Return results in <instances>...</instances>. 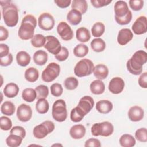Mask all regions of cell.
<instances>
[{
	"mask_svg": "<svg viewBox=\"0 0 147 147\" xmlns=\"http://www.w3.org/2000/svg\"><path fill=\"white\" fill-rule=\"evenodd\" d=\"M135 138L140 142H146L147 141V130L145 127L137 129L135 132Z\"/></svg>",
	"mask_w": 147,
	"mask_h": 147,
	"instance_id": "42",
	"label": "cell"
},
{
	"mask_svg": "<svg viewBox=\"0 0 147 147\" xmlns=\"http://www.w3.org/2000/svg\"><path fill=\"white\" fill-rule=\"evenodd\" d=\"M60 72V65L54 62L51 63L42 71L41 74L42 80L45 82H51L59 75Z\"/></svg>",
	"mask_w": 147,
	"mask_h": 147,
	"instance_id": "8",
	"label": "cell"
},
{
	"mask_svg": "<svg viewBox=\"0 0 147 147\" xmlns=\"http://www.w3.org/2000/svg\"><path fill=\"white\" fill-rule=\"evenodd\" d=\"M113 107V103L108 100H101L96 104V110L102 114H107L110 113Z\"/></svg>",
	"mask_w": 147,
	"mask_h": 147,
	"instance_id": "21",
	"label": "cell"
},
{
	"mask_svg": "<svg viewBox=\"0 0 147 147\" xmlns=\"http://www.w3.org/2000/svg\"><path fill=\"white\" fill-rule=\"evenodd\" d=\"M112 2L111 0H91L92 5L96 8H100L108 5Z\"/></svg>",
	"mask_w": 147,
	"mask_h": 147,
	"instance_id": "49",
	"label": "cell"
},
{
	"mask_svg": "<svg viewBox=\"0 0 147 147\" xmlns=\"http://www.w3.org/2000/svg\"><path fill=\"white\" fill-rule=\"evenodd\" d=\"M18 92L19 87L14 83H9L7 84L3 89V94L5 96L9 98L16 96L18 94Z\"/></svg>",
	"mask_w": 147,
	"mask_h": 147,
	"instance_id": "22",
	"label": "cell"
},
{
	"mask_svg": "<svg viewBox=\"0 0 147 147\" xmlns=\"http://www.w3.org/2000/svg\"><path fill=\"white\" fill-rule=\"evenodd\" d=\"M13 56L11 53H9L7 56L0 58V64L1 66L6 67L10 65L13 62Z\"/></svg>",
	"mask_w": 147,
	"mask_h": 147,
	"instance_id": "50",
	"label": "cell"
},
{
	"mask_svg": "<svg viewBox=\"0 0 147 147\" xmlns=\"http://www.w3.org/2000/svg\"><path fill=\"white\" fill-rule=\"evenodd\" d=\"M147 61V53L142 50L136 51L127 60L126 67L130 73L138 75L142 72V66Z\"/></svg>",
	"mask_w": 147,
	"mask_h": 147,
	"instance_id": "1",
	"label": "cell"
},
{
	"mask_svg": "<svg viewBox=\"0 0 147 147\" xmlns=\"http://www.w3.org/2000/svg\"><path fill=\"white\" fill-rule=\"evenodd\" d=\"M65 88L69 90H73L77 88L79 84V82L76 78L73 76H70L65 79L64 82Z\"/></svg>",
	"mask_w": 147,
	"mask_h": 147,
	"instance_id": "41",
	"label": "cell"
},
{
	"mask_svg": "<svg viewBox=\"0 0 147 147\" xmlns=\"http://www.w3.org/2000/svg\"><path fill=\"white\" fill-rule=\"evenodd\" d=\"M17 118L19 121L26 122L29 121L32 116V110L29 105L22 103L18 106L16 113Z\"/></svg>",
	"mask_w": 147,
	"mask_h": 147,
	"instance_id": "12",
	"label": "cell"
},
{
	"mask_svg": "<svg viewBox=\"0 0 147 147\" xmlns=\"http://www.w3.org/2000/svg\"><path fill=\"white\" fill-rule=\"evenodd\" d=\"M129 3L130 8L134 11H139L144 6V1L142 0H130Z\"/></svg>",
	"mask_w": 147,
	"mask_h": 147,
	"instance_id": "47",
	"label": "cell"
},
{
	"mask_svg": "<svg viewBox=\"0 0 147 147\" xmlns=\"http://www.w3.org/2000/svg\"><path fill=\"white\" fill-rule=\"evenodd\" d=\"M55 129V125L51 121H45L41 124L36 126L33 130L34 137L37 139H42Z\"/></svg>",
	"mask_w": 147,
	"mask_h": 147,
	"instance_id": "7",
	"label": "cell"
},
{
	"mask_svg": "<svg viewBox=\"0 0 147 147\" xmlns=\"http://www.w3.org/2000/svg\"><path fill=\"white\" fill-rule=\"evenodd\" d=\"M54 2L59 7L64 9L68 7L70 5L71 3V0H55L54 1Z\"/></svg>",
	"mask_w": 147,
	"mask_h": 147,
	"instance_id": "54",
	"label": "cell"
},
{
	"mask_svg": "<svg viewBox=\"0 0 147 147\" xmlns=\"http://www.w3.org/2000/svg\"><path fill=\"white\" fill-rule=\"evenodd\" d=\"M82 14L75 9L71 10L67 14V20L72 25H78L82 21Z\"/></svg>",
	"mask_w": 147,
	"mask_h": 147,
	"instance_id": "23",
	"label": "cell"
},
{
	"mask_svg": "<svg viewBox=\"0 0 147 147\" xmlns=\"http://www.w3.org/2000/svg\"><path fill=\"white\" fill-rule=\"evenodd\" d=\"M85 147L94 146V147H100L101 146V143L98 139L96 138H89L86 141L84 144Z\"/></svg>",
	"mask_w": 147,
	"mask_h": 147,
	"instance_id": "51",
	"label": "cell"
},
{
	"mask_svg": "<svg viewBox=\"0 0 147 147\" xmlns=\"http://www.w3.org/2000/svg\"><path fill=\"white\" fill-rule=\"evenodd\" d=\"M36 111L41 114H45L49 110V103L45 99H40L36 104Z\"/></svg>",
	"mask_w": 147,
	"mask_h": 147,
	"instance_id": "38",
	"label": "cell"
},
{
	"mask_svg": "<svg viewBox=\"0 0 147 147\" xmlns=\"http://www.w3.org/2000/svg\"><path fill=\"white\" fill-rule=\"evenodd\" d=\"M69 134L74 139H81L86 134V128L81 124L74 125L70 129Z\"/></svg>",
	"mask_w": 147,
	"mask_h": 147,
	"instance_id": "19",
	"label": "cell"
},
{
	"mask_svg": "<svg viewBox=\"0 0 147 147\" xmlns=\"http://www.w3.org/2000/svg\"><path fill=\"white\" fill-rule=\"evenodd\" d=\"M138 84L140 87L144 88H147V72L142 73L138 78Z\"/></svg>",
	"mask_w": 147,
	"mask_h": 147,
	"instance_id": "52",
	"label": "cell"
},
{
	"mask_svg": "<svg viewBox=\"0 0 147 147\" xmlns=\"http://www.w3.org/2000/svg\"><path fill=\"white\" fill-rule=\"evenodd\" d=\"M37 25L36 17L31 14L25 16L21 22L18 29V37L23 40L32 39L34 36V29Z\"/></svg>",
	"mask_w": 147,
	"mask_h": 147,
	"instance_id": "2",
	"label": "cell"
},
{
	"mask_svg": "<svg viewBox=\"0 0 147 147\" xmlns=\"http://www.w3.org/2000/svg\"><path fill=\"white\" fill-rule=\"evenodd\" d=\"M35 91L36 92L37 99H45L49 94V90L47 86L45 85H39L35 88Z\"/></svg>",
	"mask_w": 147,
	"mask_h": 147,
	"instance_id": "40",
	"label": "cell"
},
{
	"mask_svg": "<svg viewBox=\"0 0 147 147\" xmlns=\"http://www.w3.org/2000/svg\"><path fill=\"white\" fill-rule=\"evenodd\" d=\"M31 60L30 55L24 51L18 52L16 55V61L17 64L21 67H26L28 65Z\"/></svg>",
	"mask_w": 147,
	"mask_h": 147,
	"instance_id": "26",
	"label": "cell"
},
{
	"mask_svg": "<svg viewBox=\"0 0 147 147\" xmlns=\"http://www.w3.org/2000/svg\"><path fill=\"white\" fill-rule=\"evenodd\" d=\"M50 90H51V94L53 96H56V97H58V96H60V95H61V94H63V89L61 84L57 83L52 84L51 86Z\"/></svg>",
	"mask_w": 147,
	"mask_h": 147,
	"instance_id": "44",
	"label": "cell"
},
{
	"mask_svg": "<svg viewBox=\"0 0 147 147\" xmlns=\"http://www.w3.org/2000/svg\"><path fill=\"white\" fill-rule=\"evenodd\" d=\"M144 116V110L138 106L131 107L128 111V117L130 121L138 122L142 120Z\"/></svg>",
	"mask_w": 147,
	"mask_h": 147,
	"instance_id": "17",
	"label": "cell"
},
{
	"mask_svg": "<svg viewBox=\"0 0 147 147\" xmlns=\"http://www.w3.org/2000/svg\"><path fill=\"white\" fill-rule=\"evenodd\" d=\"M69 56V52L68 49L65 47H62L60 51L58 54L55 55V58L59 61H63L67 60Z\"/></svg>",
	"mask_w": 147,
	"mask_h": 147,
	"instance_id": "46",
	"label": "cell"
},
{
	"mask_svg": "<svg viewBox=\"0 0 147 147\" xmlns=\"http://www.w3.org/2000/svg\"><path fill=\"white\" fill-rule=\"evenodd\" d=\"M133 37V34L130 29L123 28L121 29L118 34L117 41L121 45H125L129 42Z\"/></svg>",
	"mask_w": 147,
	"mask_h": 147,
	"instance_id": "16",
	"label": "cell"
},
{
	"mask_svg": "<svg viewBox=\"0 0 147 147\" xmlns=\"http://www.w3.org/2000/svg\"><path fill=\"white\" fill-rule=\"evenodd\" d=\"M124 80L120 77H114L112 78L109 84V90L113 94H120L124 89Z\"/></svg>",
	"mask_w": 147,
	"mask_h": 147,
	"instance_id": "14",
	"label": "cell"
},
{
	"mask_svg": "<svg viewBox=\"0 0 147 147\" xmlns=\"http://www.w3.org/2000/svg\"><path fill=\"white\" fill-rule=\"evenodd\" d=\"M36 92L33 88H27L22 91V98L25 101L27 102H33L36 99Z\"/></svg>",
	"mask_w": 147,
	"mask_h": 147,
	"instance_id": "34",
	"label": "cell"
},
{
	"mask_svg": "<svg viewBox=\"0 0 147 147\" xmlns=\"http://www.w3.org/2000/svg\"><path fill=\"white\" fill-rule=\"evenodd\" d=\"M46 41V38L44 36L41 34H35L31 39L30 42L32 46L36 48H40L44 46Z\"/></svg>",
	"mask_w": 147,
	"mask_h": 147,
	"instance_id": "39",
	"label": "cell"
},
{
	"mask_svg": "<svg viewBox=\"0 0 147 147\" xmlns=\"http://www.w3.org/2000/svg\"><path fill=\"white\" fill-rule=\"evenodd\" d=\"M94 68L93 62L88 59H83L78 61L74 68V74L81 78L88 76L92 74Z\"/></svg>",
	"mask_w": 147,
	"mask_h": 147,
	"instance_id": "4",
	"label": "cell"
},
{
	"mask_svg": "<svg viewBox=\"0 0 147 147\" xmlns=\"http://www.w3.org/2000/svg\"><path fill=\"white\" fill-rule=\"evenodd\" d=\"M76 38L80 42H86L91 38L90 32L86 28L80 27L76 31Z\"/></svg>",
	"mask_w": 147,
	"mask_h": 147,
	"instance_id": "25",
	"label": "cell"
},
{
	"mask_svg": "<svg viewBox=\"0 0 147 147\" xmlns=\"http://www.w3.org/2000/svg\"><path fill=\"white\" fill-rule=\"evenodd\" d=\"M105 30V25L101 22H97L93 25L91 28L92 35L95 37H100L104 33Z\"/></svg>",
	"mask_w": 147,
	"mask_h": 147,
	"instance_id": "36",
	"label": "cell"
},
{
	"mask_svg": "<svg viewBox=\"0 0 147 147\" xmlns=\"http://www.w3.org/2000/svg\"><path fill=\"white\" fill-rule=\"evenodd\" d=\"M15 110V105L10 101H5L1 106V113L6 115H12L14 113Z\"/></svg>",
	"mask_w": 147,
	"mask_h": 147,
	"instance_id": "31",
	"label": "cell"
},
{
	"mask_svg": "<svg viewBox=\"0 0 147 147\" xmlns=\"http://www.w3.org/2000/svg\"><path fill=\"white\" fill-rule=\"evenodd\" d=\"M94 106V99L90 96H84L80 99L77 106L86 115L91 110Z\"/></svg>",
	"mask_w": 147,
	"mask_h": 147,
	"instance_id": "15",
	"label": "cell"
},
{
	"mask_svg": "<svg viewBox=\"0 0 147 147\" xmlns=\"http://www.w3.org/2000/svg\"><path fill=\"white\" fill-rule=\"evenodd\" d=\"M33 59L37 65H43L48 60V54L43 50H38L34 53Z\"/></svg>",
	"mask_w": 147,
	"mask_h": 147,
	"instance_id": "27",
	"label": "cell"
},
{
	"mask_svg": "<svg viewBox=\"0 0 147 147\" xmlns=\"http://www.w3.org/2000/svg\"><path fill=\"white\" fill-rule=\"evenodd\" d=\"M91 49L96 52H100L105 50L106 48V43L104 40L100 38H96L91 42Z\"/></svg>",
	"mask_w": 147,
	"mask_h": 147,
	"instance_id": "33",
	"label": "cell"
},
{
	"mask_svg": "<svg viewBox=\"0 0 147 147\" xmlns=\"http://www.w3.org/2000/svg\"><path fill=\"white\" fill-rule=\"evenodd\" d=\"M24 76L28 82L33 83L38 79L39 76V72L36 68L30 67L26 69Z\"/></svg>",
	"mask_w": 147,
	"mask_h": 147,
	"instance_id": "30",
	"label": "cell"
},
{
	"mask_svg": "<svg viewBox=\"0 0 147 147\" xmlns=\"http://www.w3.org/2000/svg\"><path fill=\"white\" fill-rule=\"evenodd\" d=\"M72 9L79 11L82 14H84L87 10L88 5L85 0H74L72 2Z\"/></svg>",
	"mask_w": 147,
	"mask_h": 147,
	"instance_id": "29",
	"label": "cell"
},
{
	"mask_svg": "<svg viewBox=\"0 0 147 147\" xmlns=\"http://www.w3.org/2000/svg\"><path fill=\"white\" fill-rule=\"evenodd\" d=\"M119 144L123 147H132L136 144V140L133 136L129 134L122 135L119 138Z\"/></svg>",
	"mask_w": 147,
	"mask_h": 147,
	"instance_id": "28",
	"label": "cell"
},
{
	"mask_svg": "<svg viewBox=\"0 0 147 147\" xmlns=\"http://www.w3.org/2000/svg\"><path fill=\"white\" fill-rule=\"evenodd\" d=\"M115 17L122 18L126 16L130 10L128 7V5L125 1H118L115 3L114 6Z\"/></svg>",
	"mask_w": 147,
	"mask_h": 147,
	"instance_id": "18",
	"label": "cell"
},
{
	"mask_svg": "<svg viewBox=\"0 0 147 147\" xmlns=\"http://www.w3.org/2000/svg\"><path fill=\"white\" fill-rule=\"evenodd\" d=\"M85 115L84 113L76 106L72 109L70 114V118L74 122H79L83 119Z\"/></svg>",
	"mask_w": 147,
	"mask_h": 147,
	"instance_id": "35",
	"label": "cell"
},
{
	"mask_svg": "<svg viewBox=\"0 0 147 147\" xmlns=\"http://www.w3.org/2000/svg\"><path fill=\"white\" fill-rule=\"evenodd\" d=\"M9 36V32L6 28L3 26H0V41L6 40Z\"/></svg>",
	"mask_w": 147,
	"mask_h": 147,
	"instance_id": "55",
	"label": "cell"
},
{
	"mask_svg": "<svg viewBox=\"0 0 147 147\" xmlns=\"http://www.w3.org/2000/svg\"><path fill=\"white\" fill-rule=\"evenodd\" d=\"M23 138L20 136L14 134H10L6 139V142L9 147H17L22 143Z\"/></svg>",
	"mask_w": 147,
	"mask_h": 147,
	"instance_id": "32",
	"label": "cell"
},
{
	"mask_svg": "<svg viewBox=\"0 0 147 147\" xmlns=\"http://www.w3.org/2000/svg\"><path fill=\"white\" fill-rule=\"evenodd\" d=\"M132 30L137 35L144 34L147 31V20L144 16L138 17L132 25Z\"/></svg>",
	"mask_w": 147,
	"mask_h": 147,
	"instance_id": "13",
	"label": "cell"
},
{
	"mask_svg": "<svg viewBox=\"0 0 147 147\" xmlns=\"http://www.w3.org/2000/svg\"><path fill=\"white\" fill-rule=\"evenodd\" d=\"M91 92L95 95H100L103 93L105 90L104 83L99 79L92 81L90 86Z\"/></svg>",
	"mask_w": 147,
	"mask_h": 147,
	"instance_id": "24",
	"label": "cell"
},
{
	"mask_svg": "<svg viewBox=\"0 0 147 147\" xmlns=\"http://www.w3.org/2000/svg\"><path fill=\"white\" fill-rule=\"evenodd\" d=\"M10 134H17L21 137H22L23 139L25 138L26 136V131L25 129L23 127L20 126H14L10 131Z\"/></svg>",
	"mask_w": 147,
	"mask_h": 147,
	"instance_id": "48",
	"label": "cell"
},
{
	"mask_svg": "<svg viewBox=\"0 0 147 147\" xmlns=\"http://www.w3.org/2000/svg\"><path fill=\"white\" fill-rule=\"evenodd\" d=\"M0 127L2 130H9L12 127V122L11 119L7 117L1 116L0 117Z\"/></svg>",
	"mask_w": 147,
	"mask_h": 147,
	"instance_id": "43",
	"label": "cell"
},
{
	"mask_svg": "<svg viewBox=\"0 0 147 147\" xmlns=\"http://www.w3.org/2000/svg\"><path fill=\"white\" fill-rule=\"evenodd\" d=\"M52 115L53 118L59 122L64 121L67 117V110L66 103L63 99L56 100L52 109Z\"/></svg>",
	"mask_w": 147,
	"mask_h": 147,
	"instance_id": "5",
	"label": "cell"
},
{
	"mask_svg": "<svg viewBox=\"0 0 147 147\" xmlns=\"http://www.w3.org/2000/svg\"><path fill=\"white\" fill-rule=\"evenodd\" d=\"M38 24L41 29L46 31L51 30L55 25V20L51 14L43 13L38 17Z\"/></svg>",
	"mask_w": 147,
	"mask_h": 147,
	"instance_id": "10",
	"label": "cell"
},
{
	"mask_svg": "<svg viewBox=\"0 0 147 147\" xmlns=\"http://www.w3.org/2000/svg\"><path fill=\"white\" fill-rule=\"evenodd\" d=\"M2 17L5 24L9 27H14L18 21V10L17 6L11 2L2 7Z\"/></svg>",
	"mask_w": 147,
	"mask_h": 147,
	"instance_id": "3",
	"label": "cell"
},
{
	"mask_svg": "<svg viewBox=\"0 0 147 147\" xmlns=\"http://www.w3.org/2000/svg\"><path fill=\"white\" fill-rule=\"evenodd\" d=\"M131 19H132V13L130 10L129 11V12L127 13V14L126 16H125L124 17H123L122 18L115 17V20L116 22L118 24L121 25L128 24L130 22Z\"/></svg>",
	"mask_w": 147,
	"mask_h": 147,
	"instance_id": "45",
	"label": "cell"
},
{
	"mask_svg": "<svg viewBox=\"0 0 147 147\" xmlns=\"http://www.w3.org/2000/svg\"><path fill=\"white\" fill-rule=\"evenodd\" d=\"M91 131L94 136L108 137L113 134L114 126L110 122L105 121L94 123L91 127Z\"/></svg>",
	"mask_w": 147,
	"mask_h": 147,
	"instance_id": "6",
	"label": "cell"
},
{
	"mask_svg": "<svg viewBox=\"0 0 147 147\" xmlns=\"http://www.w3.org/2000/svg\"><path fill=\"white\" fill-rule=\"evenodd\" d=\"M56 145H60V146H62L61 144H54V145H53L52 146H56Z\"/></svg>",
	"mask_w": 147,
	"mask_h": 147,
	"instance_id": "56",
	"label": "cell"
},
{
	"mask_svg": "<svg viewBox=\"0 0 147 147\" xmlns=\"http://www.w3.org/2000/svg\"><path fill=\"white\" fill-rule=\"evenodd\" d=\"M46 41L44 48L51 53L56 55L61 49V46L59 40L53 36H47L45 37Z\"/></svg>",
	"mask_w": 147,
	"mask_h": 147,
	"instance_id": "9",
	"label": "cell"
},
{
	"mask_svg": "<svg viewBox=\"0 0 147 147\" xmlns=\"http://www.w3.org/2000/svg\"><path fill=\"white\" fill-rule=\"evenodd\" d=\"M9 53V46L5 44H0V58L5 57Z\"/></svg>",
	"mask_w": 147,
	"mask_h": 147,
	"instance_id": "53",
	"label": "cell"
},
{
	"mask_svg": "<svg viewBox=\"0 0 147 147\" xmlns=\"http://www.w3.org/2000/svg\"><path fill=\"white\" fill-rule=\"evenodd\" d=\"M88 47L83 44H79L74 49V54L78 57H83L88 53Z\"/></svg>",
	"mask_w": 147,
	"mask_h": 147,
	"instance_id": "37",
	"label": "cell"
},
{
	"mask_svg": "<svg viewBox=\"0 0 147 147\" xmlns=\"http://www.w3.org/2000/svg\"><path fill=\"white\" fill-rule=\"evenodd\" d=\"M57 32L60 37L65 41H69L74 37V32L71 26L65 22H60L57 26Z\"/></svg>",
	"mask_w": 147,
	"mask_h": 147,
	"instance_id": "11",
	"label": "cell"
},
{
	"mask_svg": "<svg viewBox=\"0 0 147 147\" xmlns=\"http://www.w3.org/2000/svg\"><path fill=\"white\" fill-rule=\"evenodd\" d=\"M94 76L99 80H103L106 78L109 74V69L104 64H99L94 67L93 70Z\"/></svg>",
	"mask_w": 147,
	"mask_h": 147,
	"instance_id": "20",
	"label": "cell"
}]
</instances>
